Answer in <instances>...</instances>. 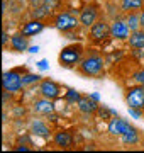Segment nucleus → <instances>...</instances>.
Here are the masks:
<instances>
[{"label":"nucleus","mask_w":144,"mask_h":153,"mask_svg":"<svg viewBox=\"0 0 144 153\" xmlns=\"http://www.w3.org/2000/svg\"><path fill=\"white\" fill-rule=\"evenodd\" d=\"M80 58H82V46L80 44L66 46V48L61 49V53H60V63L65 68H73L75 65H78Z\"/></svg>","instance_id":"obj_1"},{"label":"nucleus","mask_w":144,"mask_h":153,"mask_svg":"<svg viewBox=\"0 0 144 153\" xmlns=\"http://www.w3.org/2000/svg\"><path fill=\"white\" fill-rule=\"evenodd\" d=\"M80 71L87 76H98L104 71V60L100 56H90L80 63Z\"/></svg>","instance_id":"obj_2"},{"label":"nucleus","mask_w":144,"mask_h":153,"mask_svg":"<svg viewBox=\"0 0 144 153\" xmlns=\"http://www.w3.org/2000/svg\"><path fill=\"white\" fill-rule=\"evenodd\" d=\"M2 87L7 92H19L24 87L22 76L19 75L17 71H5L2 76Z\"/></svg>","instance_id":"obj_3"},{"label":"nucleus","mask_w":144,"mask_h":153,"mask_svg":"<svg viewBox=\"0 0 144 153\" xmlns=\"http://www.w3.org/2000/svg\"><path fill=\"white\" fill-rule=\"evenodd\" d=\"M126 102L129 109H143L144 107V85L131 87L126 94Z\"/></svg>","instance_id":"obj_4"},{"label":"nucleus","mask_w":144,"mask_h":153,"mask_svg":"<svg viewBox=\"0 0 144 153\" xmlns=\"http://www.w3.org/2000/svg\"><path fill=\"white\" fill-rule=\"evenodd\" d=\"M76 24H78L76 17L71 16L70 12H61V14H58V17H56V21H54L56 29H60V31H63V33H68V31L75 29Z\"/></svg>","instance_id":"obj_5"},{"label":"nucleus","mask_w":144,"mask_h":153,"mask_svg":"<svg viewBox=\"0 0 144 153\" xmlns=\"http://www.w3.org/2000/svg\"><path fill=\"white\" fill-rule=\"evenodd\" d=\"M131 129H134V128L129 124L127 121L120 119V117L110 119V123H109V126H107V131L110 133V134H117V136H122V134H126V133L131 131Z\"/></svg>","instance_id":"obj_6"},{"label":"nucleus","mask_w":144,"mask_h":153,"mask_svg":"<svg viewBox=\"0 0 144 153\" xmlns=\"http://www.w3.org/2000/svg\"><path fill=\"white\" fill-rule=\"evenodd\" d=\"M39 92H41V95L46 99H51V100H54V99L60 97V85L56 82H53V80H43L41 82V85H39Z\"/></svg>","instance_id":"obj_7"},{"label":"nucleus","mask_w":144,"mask_h":153,"mask_svg":"<svg viewBox=\"0 0 144 153\" xmlns=\"http://www.w3.org/2000/svg\"><path fill=\"white\" fill-rule=\"evenodd\" d=\"M109 34H110V27H109V24H107L105 21L95 22L93 26L90 27V36H92V39H95V41H102V39H105Z\"/></svg>","instance_id":"obj_8"},{"label":"nucleus","mask_w":144,"mask_h":153,"mask_svg":"<svg viewBox=\"0 0 144 153\" xmlns=\"http://www.w3.org/2000/svg\"><path fill=\"white\" fill-rule=\"evenodd\" d=\"M78 111L80 112H83V114H93L95 111L98 109V105H97V102H95V99L92 97H87V95H82V97L78 99Z\"/></svg>","instance_id":"obj_9"},{"label":"nucleus","mask_w":144,"mask_h":153,"mask_svg":"<svg viewBox=\"0 0 144 153\" xmlns=\"http://www.w3.org/2000/svg\"><path fill=\"white\" fill-rule=\"evenodd\" d=\"M129 26L127 22H122V21H115L110 26V36L115 39H127L129 38Z\"/></svg>","instance_id":"obj_10"},{"label":"nucleus","mask_w":144,"mask_h":153,"mask_svg":"<svg viewBox=\"0 0 144 153\" xmlns=\"http://www.w3.org/2000/svg\"><path fill=\"white\" fill-rule=\"evenodd\" d=\"M34 111L41 116H49L54 112V104L51 102V99H39L34 102Z\"/></svg>","instance_id":"obj_11"},{"label":"nucleus","mask_w":144,"mask_h":153,"mask_svg":"<svg viewBox=\"0 0 144 153\" xmlns=\"http://www.w3.org/2000/svg\"><path fill=\"white\" fill-rule=\"evenodd\" d=\"M97 22V9L95 7H85L80 12V24H83L87 27H92Z\"/></svg>","instance_id":"obj_12"},{"label":"nucleus","mask_w":144,"mask_h":153,"mask_svg":"<svg viewBox=\"0 0 144 153\" xmlns=\"http://www.w3.org/2000/svg\"><path fill=\"white\" fill-rule=\"evenodd\" d=\"M43 29H44V24L39 21V19H34V21L24 24L22 34H24V36H34V34H39Z\"/></svg>","instance_id":"obj_13"},{"label":"nucleus","mask_w":144,"mask_h":153,"mask_svg":"<svg viewBox=\"0 0 144 153\" xmlns=\"http://www.w3.org/2000/svg\"><path fill=\"white\" fill-rule=\"evenodd\" d=\"M10 46H12V49H14V51L22 53V51L29 49L27 38H26L24 34H15V36H12V39H10Z\"/></svg>","instance_id":"obj_14"},{"label":"nucleus","mask_w":144,"mask_h":153,"mask_svg":"<svg viewBox=\"0 0 144 153\" xmlns=\"http://www.w3.org/2000/svg\"><path fill=\"white\" fill-rule=\"evenodd\" d=\"M71 143H73V138L70 133L66 131H60V133H56L54 134V145L56 146H60V148H70L71 146Z\"/></svg>","instance_id":"obj_15"},{"label":"nucleus","mask_w":144,"mask_h":153,"mask_svg":"<svg viewBox=\"0 0 144 153\" xmlns=\"http://www.w3.org/2000/svg\"><path fill=\"white\" fill-rule=\"evenodd\" d=\"M129 44L136 49H143L144 48V29L132 31L131 33V38H129Z\"/></svg>","instance_id":"obj_16"},{"label":"nucleus","mask_w":144,"mask_h":153,"mask_svg":"<svg viewBox=\"0 0 144 153\" xmlns=\"http://www.w3.org/2000/svg\"><path fill=\"white\" fill-rule=\"evenodd\" d=\"M31 131L37 136H43V138H48L49 136V128L43 123V121H32L31 124Z\"/></svg>","instance_id":"obj_17"},{"label":"nucleus","mask_w":144,"mask_h":153,"mask_svg":"<svg viewBox=\"0 0 144 153\" xmlns=\"http://www.w3.org/2000/svg\"><path fill=\"white\" fill-rule=\"evenodd\" d=\"M122 9L127 12L141 10L143 9V0H122Z\"/></svg>","instance_id":"obj_18"},{"label":"nucleus","mask_w":144,"mask_h":153,"mask_svg":"<svg viewBox=\"0 0 144 153\" xmlns=\"http://www.w3.org/2000/svg\"><path fill=\"white\" fill-rule=\"evenodd\" d=\"M122 141L127 143V145H137L139 136H137V133H136V129H131V131H127L126 134H122Z\"/></svg>","instance_id":"obj_19"},{"label":"nucleus","mask_w":144,"mask_h":153,"mask_svg":"<svg viewBox=\"0 0 144 153\" xmlns=\"http://www.w3.org/2000/svg\"><path fill=\"white\" fill-rule=\"evenodd\" d=\"M127 26L131 31H137L139 27H141V21H139V16H136V14H131V16L127 17Z\"/></svg>","instance_id":"obj_20"},{"label":"nucleus","mask_w":144,"mask_h":153,"mask_svg":"<svg viewBox=\"0 0 144 153\" xmlns=\"http://www.w3.org/2000/svg\"><path fill=\"white\" fill-rule=\"evenodd\" d=\"M80 97H82V95H80L76 90H73V88H70V90L66 92V100L68 102H78V99Z\"/></svg>","instance_id":"obj_21"},{"label":"nucleus","mask_w":144,"mask_h":153,"mask_svg":"<svg viewBox=\"0 0 144 153\" xmlns=\"http://www.w3.org/2000/svg\"><path fill=\"white\" fill-rule=\"evenodd\" d=\"M43 4H44V7L48 9V12H53L56 7L60 5V0H43Z\"/></svg>","instance_id":"obj_22"},{"label":"nucleus","mask_w":144,"mask_h":153,"mask_svg":"<svg viewBox=\"0 0 144 153\" xmlns=\"http://www.w3.org/2000/svg\"><path fill=\"white\" fill-rule=\"evenodd\" d=\"M39 78H41L39 75H26V76H22V82H24V85H29V83L37 82Z\"/></svg>","instance_id":"obj_23"},{"label":"nucleus","mask_w":144,"mask_h":153,"mask_svg":"<svg viewBox=\"0 0 144 153\" xmlns=\"http://www.w3.org/2000/svg\"><path fill=\"white\" fill-rule=\"evenodd\" d=\"M132 78L136 80V82L139 83V85H144V70H139V71H136L132 75Z\"/></svg>","instance_id":"obj_24"},{"label":"nucleus","mask_w":144,"mask_h":153,"mask_svg":"<svg viewBox=\"0 0 144 153\" xmlns=\"http://www.w3.org/2000/svg\"><path fill=\"white\" fill-rule=\"evenodd\" d=\"M7 41H9V34H7V31H2V44L5 46Z\"/></svg>","instance_id":"obj_25"},{"label":"nucleus","mask_w":144,"mask_h":153,"mask_svg":"<svg viewBox=\"0 0 144 153\" xmlns=\"http://www.w3.org/2000/svg\"><path fill=\"white\" fill-rule=\"evenodd\" d=\"M37 66L41 68V70H46V68H48V61H46V60H41V61L37 63Z\"/></svg>","instance_id":"obj_26"},{"label":"nucleus","mask_w":144,"mask_h":153,"mask_svg":"<svg viewBox=\"0 0 144 153\" xmlns=\"http://www.w3.org/2000/svg\"><path fill=\"white\" fill-rule=\"evenodd\" d=\"M139 21H141V27L144 29V10L141 12V16H139Z\"/></svg>","instance_id":"obj_27"},{"label":"nucleus","mask_w":144,"mask_h":153,"mask_svg":"<svg viewBox=\"0 0 144 153\" xmlns=\"http://www.w3.org/2000/svg\"><path fill=\"white\" fill-rule=\"evenodd\" d=\"M37 51H39L37 46H31V48H29V53H37Z\"/></svg>","instance_id":"obj_28"}]
</instances>
